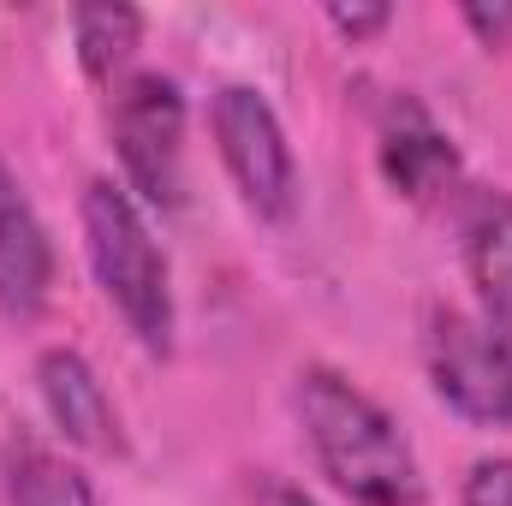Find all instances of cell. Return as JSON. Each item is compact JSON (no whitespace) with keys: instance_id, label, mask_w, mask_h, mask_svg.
I'll return each instance as SVG.
<instances>
[{"instance_id":"obj_1","label":"cell","mask_w":512,"mask_h":506,"mask_svg":"<svg viewBox=\"0 0 512 506\" xmlns=\"http://www.w3.org/2000/svg\"><path fill=\"white\" fill-rule=\"evenodd\" d=\"M292 411L316 471L352 506H429V483L411 435L376 393L334 364H304L292 381Z\"/></svg>"},{"instance_id":"obj_2","label":"cell","mask_w":512,"mask_h":506,"mask_svg":"<svg viewBox=\"0 0 512 506\" xmlns=\"http://www.w3.org/2000/svg\"><path fill=\"white\" fill-rule=\"evenodd\" d=\"M78 227H84L90 274H96L102 298L114 304V316L131 328V340L149 358H173V334H179L173 268H167V251H161L143 203L120 179H90L78 197Z\"/></svg>"},{"instance_id":"obj_3","label":"cell","mask_w":512,"mask_h":506,"mask_svg":"<svg viewBox=\"0 0 512 506\" xmlns=\"http://www.w3.org/2000/svg\"><path fill=\"white\" fill-rule=\"evenodd\" d=\"M185 90L167 72H131L108 96V137L120 155V185L161 215L185 203Z\"/></svg>"},{"instance_id":"obj_4","label":"cell","mask_w":512,"mask_h":506,"mask_svg":"<svg viewBox=\"0 0 512 506\" xmlns=\"http://www.w3.org/2000/svg\"><path fill=\"white\" fill-rule=\"evenodd\" d=\"M423 376L435 399L471 429H512V346L471 310L429 304L423 310Z\"/></svg>"},{"instance_id":"obj_5","label":"cell","mask_w":512,"mask_h":506,"mask_svg":"<svg viewBox=\"0 0 512 506\" xmlns=\"http://www.w3.org/2000/svg\"><path fill=\"white\" fill-rule=\"evenodd\" d=\"M209 131H215V155H221L239 203L268 227L292 221L298 215V155L286 143L274 102L256 84H221L209 102Z\"/></svg>"},{"instance_id":"obj_6","label":"cell","mask_w":512,"mask_h":506,"mask_svg":"<svg viewBox=\"0 0 512 506\" xmlns=\"http://www.w3.org/2000/svg\"><path fill=\"white\" fill-rule=\"evenodd\" d=\"M376 161L393 197H405L411 209H459L465 203V161L453 149V137L429 120V108L417 96H387L382 131H376Z\"/></svg>"},{"instance_id":"obj_7","label":"cell","mask_w":512,"mask_h":506,"mask_svg":"<svg viewBox=\"0 0 512 506\" xmlns=\"http://www.w3.org/2000/svg\"><path fill=\"white\" fill-rule=\"evenodd\" d=\"M36 393H42V411L66 447L96 453V459H126V417L78 346L36 352Z\"/></svg>"},{"instance_id":"obj_8","label":"cell","mask_w":512,"mask_h":506,"mask_svg":"<svg viewBox=\"0 0 512 506\" xmlns=\"http://www.w3.org/2000/svg\"><path fill=\"white\" fill-rule=\"evenodd\" d=\"M459 221V256L477 292V316L512 346V191L471 185L453 209Z\"/></svg>"},{"instance_id":"obj_9","label":"cell","mask_w":512,"mask_h":506,"mask_svg":"<svg viewBox=\"0 0 512 506\" xmlns=\"http://www.w3.org/2000/svg\"><path fill=\"white\" fill-rule=\"evenodd\" d=\"M48 298H54V239L18 173L0 161V316L36 322Z\"/></svg>"},{"instance_id":"obj_10","label":"cell","mask_w":512,"mask_h":506,"mask_svg":"<svg viewBox=\"0 0 512 506\" xmlns=\"http://www.w3.org/2000/svg\"><path fill=\"white\" fill-rule=\"evenodd\" d=\"M72 48H78V66L90 84H120L131 78V60L143 48V12L120 6V0H96V6H78L72 12Z\"/></svg>"},{"instance_id":"obj_11","label":"cell","mask_w":512,"mask_h":506,"mask_svg":"<svg viewBox=\"0 0 512 506\" xmlns=\"http://www.w3.org/2000/svg\"><path fill=\"white\" fill-rule=\"evenodd\" d=\"M0 471H6V501L12 506H96L90 477L42 441H12Z\"/></svg>"},{"instance_id":"obj_12","label":"cell","mask_w":512,"mask_h":506,"mask_svg":"<svg viewBox=\"0 0 512 506\" xmlns=\"http://www.w3.org/2000/svg\"><path fill=\"white\" fill-rule=\"evenodd\" d=\"M459 506H512V459L507 453H489V459H477L465 471Z\"/></svg>"},{"instance_id":"obj_13","label":"cell","mask_w":512,"mask_h":506,"mask_svg":"<svg viewBox=\"0 0 512 506\" xmlns=\"http://www.w3.org/2000/svg\"><path fill=\"white\" fill-rule=\"evenodd\" d=\"M459 18L483 48H512V0H465Z\"/></svg>"},{"instance_id":"obj_14","label":"cell","mask_w":512,"mask_h":506,"mask_svg":"<svg viewBox=\"0 0 512 506\" xmlns=\"http://www.w3.org/2000/svg\"><path fill=\"white\" fill-rule=\"evenodd\" d=\"M328 24L358 48V42H376L387 24H393V6H382V0H370V6H346V0H334V6H328Z\"/></svg>"},{"instance_id":"obj_15","label":"cell","mask_w":512,"mask_h":506,"mask_svg":"<svg viewBox=\"0 0 512 506\" xmlns=\"http://www.w3.org/2000/svg\"><path fill=\"white\" fill-rule=\"evenodd\" d=\"M251 506H322L310 489H298V483H286V477H274V471H262L251 483Z\"/></svg>"}]
</instances>
